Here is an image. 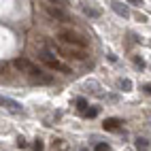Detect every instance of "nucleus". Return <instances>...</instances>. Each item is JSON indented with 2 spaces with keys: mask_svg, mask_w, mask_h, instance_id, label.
Here are the masks:
<instances>
[{
  "mask_svg": "<svg viewBox=\"0 0 151 151\" xmlns=\"http://www.w3.org/2000/svg\"><path fill=\"white\" fill-rule=\"evenodd\" d=\"M58 41L66 47H75V49H85L87 47V38L81 36L79 32H73V30H60Z\"/></svg>",
  "mask_w": 151,
  "mask_h": 151,
  "instance_id": "f257e3e1",
  "label": "nucleus"
},
{
  "mask_svg": "<svg viewBox=\"0 0 151 151\" xmlns=\"http://www.w3.org/2000/svg\"><path fill=\"white\" fill-rule=\"evenodd\" d=\"M38 60H41L47 68H51V70H60V73H64V75L73 73V70H70V66L64 64V62H60V60H58L51 51H49V49H41V51H38Z\"/></svg>",
  "mask_w": 151,
  "mask_h": 151,
  "instance_id": "f03ea898",
  "label": "nucleus"
},
{
  "mask_svg": "<svg viewBox=\"0 0 151 151\" xmlns=\"http://www.w3.org/2000/svg\"><path fill=\"white\" fill-rule=\"evenodd\" d=\"M58 51L62 53L64 58H68V60H77V62H81V60H85V58H87V51H85V49L66 47V45H62V43L58 45Z\"/></svg>",
  "mask_w": 151,
  "mask_h": 151,
  "instance_id": "7ed1b4c3",
  "label": "nucleus"
},
{
  "mask_svg": "<svg viewBox=\"0 0 151 151\" xmlns=\"http://www.w3.org/2000/svg\"><path fill=\"white\" fill-rule=\"evenodd\" d=\"M60 4H64V2H45V13L51 17V19H58V22H68V13L62 11L60 9Z\"/></svg>",
  "mask_w": 151,
  "mask_h": 151,
  "instance_id": "20e7f679",
  "label": "nucleus"
},
{
  "mask_svg": "<svg viewBox=\"0 0 151 151\" xmlns=\"http://www.w3.org/2000/svg\"><path fill=\"white\" fill-rule=\"evenodd\" d=\"M13 66H15L17 70H22V73H26L28 77L32 75V70L36 68V64H32V62L26 60V58H15V60H13Z\"/></svg>",
  "mask_w": 151,
  "mask_h": 151,
  "instance_id": "39448f33",
  "label": "nucleus"
},
{
  "mask_svg": "<svg viewBox=\"0 0 151 151\" xmlns=\"http://www.w3.org/2000/svg\"><path fill=\"white\" fill-rule=\"evenodd\" d=\"M2 106H6L9 111H13V113H19V111H22V104L11 100V98H2Z\"/></svg>",
  "mask_w": 151,
  "mask_h": 151,
  "instance_id": "423d86ee",
  "label": "nucleus"
},
{
  "mask_svg": "<svg viewBox=\"0 0 151 151\" xmlns=\"http://www.w3.org/2000/svg\"><path fill=\"white\" fill-rule=\"evenodd\" d=\"M119 119L117 117H109V119H104V124H102V128L104 130H111V132H113V130H119Z\"/></svg>",
  "mask_w": 151,
  "mask_h": 151,
  "instance_id": "0eeeda50",
  "label": "nucleus"
},
{
  "mask_svg": "<svg viewBox=\"0 0 151 151\" xmlns=\"http://www.w3.org/2000/svg\"><path fill=\"white\" fill-rule=\"evenodd\" d=\"M111 9H113L115 13H119L122 17H128V15H130L128 6H126V4H122V2H111Z\"/></svg>",
  "mask_w": 151,
  "mask_h": 151,
  "instance_id": "6e6552de",
  "label": "nucleus"
},
{
  "mask_svg": "<svg viewBox=\"0 0 151 151\" xmlns=\"http://www.w3.org/2000/svg\"><path fill=\"white\" fill-rule=\"evenodd\" d=\"M83 11H85V15H89V17H100V9H94V6H83Z\"/></svg>",
  "mask_w": 151,
  "mask_h": 151,
  "instance_id": "1a4fd4ad",
  "label": "nucleus"
},
{
  "mask_svg": "<svg viewBox=\"0 0 151 151\" xmlns=\"http://www.w3.org/2000/svg\"><path fill=\"white\" fill-rule=\"evenodd\" d=\"M136 149H138V151H147V149H149V143H147L145 138H138V140H136Z\"/></svg>",
  "mask_w": 151,
  "mask_h": 151,
  "instance_id": "9d476101",
  "label": "nucleus"
},
{
  "mask_svg": "<svg viewBox=\"0 0 151 151\" xmlns=\"http://www.w3.org/2000/svg\"><path fill=\"white\" fill-rule=\"evenodd\" d=\"M77 106H79V109L83 111V109L87 106V100H85V98H77Z\"/></svg>",
  "mask_w": 151,
  "mask_h": 151,
  "instance_id": "9b49d317",
  "label": "nucleus"
},
{
  "mask_svg": "<svg viewBox=\"0 0 151 151\" xmlns=\"http://www.w3.org/2000/svg\"><path fill=\"white\" fill-rule=\"evenodd\" d=\"M122 87H124V92H130V87H132V83H130L128 79H124V81H122Z\"/></svg>",
  "mask_w": 151,
  "mask_h": 151,
  "instance_id": "f8f14e48",
  "label": "nucleus"
},
{
  "mask_svg": "<svg viewBox=\"0 0 151 151\" xmlns=\"http://www.w3.org/2000/svg\"><path fill=\"white\" fill-rule=\"evenodd\" d=\"M94 151H109V145H104V143H98Z\"/></svg>",
  "mask_w": 151,
  "mask_h": 151,
  "instance_id": "ddd939ff",
  "label": "nucleus"
},
{
  "mask_svg": "<svg viewBox=\"0 0 151 151\" xmlns=\"http://www.w3.org/2000/svg\"><path fill=\"white\" fill-rule=\"evenodd\" d=\"M85 115H87V117H96V115H98V109H89Z\"/></svg>",
  "mask_w": 151,
  "mask_h": 151,
  "instance_id": "4468645a",
  "label": "nucleus"
},
{
  "mask_svg": "<svg viewBox=\"0 0 151 151\" xmlns=\"http://www.w3.org/2000/svg\"><path fill=\"white\" fill-rule=\"evenodd\" d=\"M134 64H136V66H140V68L145 66V64H143V60H140V58H134Z\"/></svg>",
  "mask_w": 151,
  "mask_h": 151,
  "instance_id": "2eb2a0df",
  "label": "nucleus"
},
{
  "mask_svg": "<svg viewBox=\"0 0 151 151\" xmlns=\"http://www.w3.org/2000/svg\"><path fill=\"white\" fill-rule=\"evenodd\" d=\"M17 147H22V149H24V147H26V140H24V138H19V140H17Z\"/></svg>",
  "mask_w": 151,
  "mask_h": 151,
  "instance_id": "dca6fc26",
  "label": "nucleus"
},
{
  "mask_svg": "<svg viewBox=\"0 0 151 151\" xmlns=\"http://www.w3.org/2000/svg\"><path fill=\"white\" fill-rule=\"evenodd\" d=\"M145 92H147V94H151V85H145Z\"/></svg>",
  "mask_w": 151,
  "mask_h": 151,
  "instance_id": "f3484780",
  "label": "nucleus"
}]
</instances>
